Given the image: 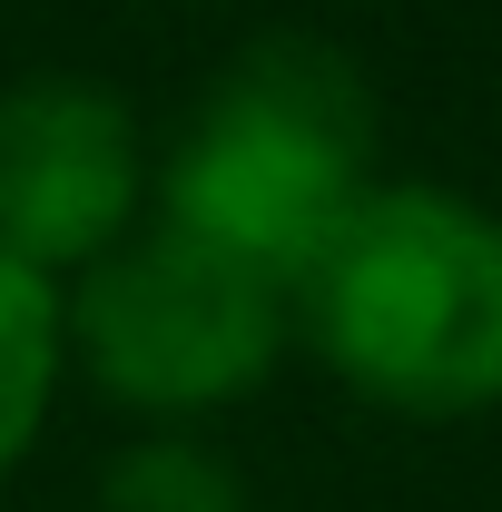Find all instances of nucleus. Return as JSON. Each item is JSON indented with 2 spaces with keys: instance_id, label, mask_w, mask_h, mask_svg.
<instances>
[{
  "instance_id": "1",
  "label": "nucleus",
  "mask_w": 502,
  "mask_h": 512,
  "mask_svg": "<svg viewBox=\"0 0 502 512\" xmlns=\"http://www.w3.org/2000/svg\"><path fill=\"white\" fill-rule=\"evenodd\" d=\"M345 394L414 424L502 404V217L434 178H375L286 286Z\"/></svg>"
},
{
  "instance_id": "2",
  "label": "nucleus",
  "mask_w": 502,
  "mask_h": 512,
  "mask_svg": "<svg viewBox=\"0 0 502 512\" xmlns=\"http://www.w3.org/2000/svg\"><path fill=\"white\" fill-rule=\"evenodd\" d=\"M375 188V89L335 40L266 30L197 89L188 128L148 168L168 227L296 286L315 247Z\"/></svg>"
},
{
  "instance_id": "3",
  "label": "nucleus",
  "mask_w": 502,
  "mask_h": 512,
  "mask_svg": "<svg viewBox=\"0 0 502 512\" xmlns=\"http://www.w3.org/2000/svg\"><path fill=\"white\" fill-rule=\"evenodd\" d=\"M60 335L109 404L178 424V414H217L276 375L296 306L266 266L207 247L168 217H138L99 266H79V286L60 296Z\"/></svg>"
},
{
  "instance_id": "4",
  "label": "nucleus",
  "mask_w": 502,
  "mask_h": 512,
  "mask_svg": "<svg viewBox=\"0 0 502 512\" xmlns=\"http://www.w3.org/2000/svg\"><path fill=\"white\" fill-rule=\"evenodd\" d=\"M148 207V138L119 89L30 69L0 89V256L50 286L99 266Z\"/></svg>"
},
{
  "instance_id": "5",
  "label": "nucleus",
  "mask_w": 502,
  "mask_h": 512,
  "mask_svg": "<svg viewBox=\"0 0 502 512\" xmlns=\"http://www.w3.org/2000/svg\"><path fill=\"white\" fill-rule=\"evenodd\" d=\"M69 335H60V286L20 256H0V473L40 444V414L60 394Z\"/></svg>"
},
{
  "instance_id": "6",
  "label": "nucleus",
  "mask_w": 502,
  "mask_h": 512,
  "mask_svg": "<svg viewBox=\"0 0 502 512\" xmlns=\"http://www.w3.org/2000/svg\"><path fill=\"white\" fill-rule=\"evenodd\" d=\"M99 512H247V483L227 453L188 444V434H148L99 473Z\"/></svg>"
}]
</instances>
